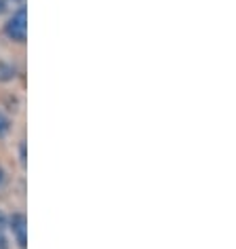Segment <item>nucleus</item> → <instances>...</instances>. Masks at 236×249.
<instances>
[{"instance_id":"nucleus-9","label":"nucleus","mask_w":236,"mask_h":249,"mask_svg":"<svg viewBox=\"0 0 236 249\" xmlns=\"http://www.w3.org/2000/svg\"><path fill=\"white\" fill-rule=\"evenodd\" d=\"M2 182H4V171H2V167H0V186H2Z\"/></svg>"},{"instance_id":"nucleus-10","label":"nucleus","mask_w":236,"mask_h":249,"mask_svg":"<svg viewBox=\"0 0 236 249\" xmlns=\"http://www.w3.org/2000/svg\"><path fill=\"white\" fill-rule=\"evenodd\" d=\"M11 2H15V4H23L26 0H11Z\"/></svg>"},{"instance_id":"nucleus-7","label":"nucleus","mask_w":236,"mask_h":249,"mask_svg":"<svg viewBox=\"0 0 236 249\" xmlns=\"http://www.w3.org/2000/svg\"><path fill=\"white\" fill-rule=\"evenodd\" d=\"M7 9H9V0H0V15L7 13Z\"/></svg>"},{"instance_id":"nucleus-5","label":"nucleus","mask_w":236,"mask_h":249,"mask_svg":"<svg viewBox=\"0 0 236 249\" xmlns=\"http://www.w3.org/2000/svg\"><path fill=\"white\" fill-rule=\"evenodd\" d=\"M7 224H9V217L4 215V211H2V209H0V232H2V230L7 228Z\"/></svg>"},{"instance_id":"nucleus-4","label":"nucleus","mask_w":236,"mask_h":249,"mask_svg":"<svg viewBox=\"0 0 236 249\" xmlns=\"http://www.w3.org/2000/svg\"><path fill=\"white\" fill-rule=\"evenodd\" d=\"M9 129H11V121L2 114V112H0V138H2V135H7Z\"/></svg>"},{"instance_id":"nucleus-6","label":"nucleus","mask_w":236,"mask_h":249,"mask_svg":"<svg viewBox=\"0 0 236 249\" xmlns=\"http://www.w3.org/2000/svg\"><path fill=\"white\" fill-rule=\"evenodd\" d=\"M19 157H21V163L26 165V144L21 142V146H19Z\"/></svg>"},{"instance_id":"nucleus-2","label":"nucleus","mask_w":236,"mask_h":249,"mask_svg":"<svg viewBox=\"0 0 236 249\" xmlns=\"http://www.w3.org/2000/svg\"><path fill=\"white\" fill-rule=\"evenodd\" d=\"M7 226L11 228V232H13L17 245H19L21 249H26L28 247V220H26V215L17 211V213H13L9 217Z\"/></svg>"},{"instance_id":"nucleus-8","label":"nucleus","mask_w":236,"mask_h":249,"mask_svg":"<svg viewBox=\"0 0 236 249\" xmlns=\"http://www.w3.org/2000/svg\"><path fill=\"white\" fill-rule=\"evenodd\" d=\"M0 249H9V243H7V239L2 236V232H0Z\"/></svg>"},{"instance_id":"nucleus-3","label":"nucleus","mask_w":236,"mask_h":249,"mask_svg":"<svg viewBox=\"0 0 236 249\" xmlns=\"http://www.w3.org/2000/svg\"><path fill=\"white\" fill-rule=\"evenodd\" d=\"M15 78V66L9 64V61H0V80L7 83V80Z\"/></svg>"},{"instance_id":"nucleus-1","label":"nucleus","mask_w":236,"mask_h":249,"mask_svg":"<svg viewBox=\"0 0 236 249\" xmlns=\"http://www.w3.org/2000/svg\"><path fill=\"white\" fill-rule=\"evenodd\" d=\"M4 34L13 42H26V38H28V11H26V7H19L9 17V21L4 23Z\"/></svg>"}]
</instances>
